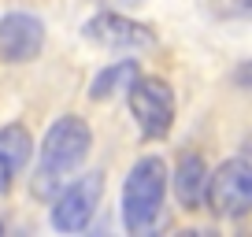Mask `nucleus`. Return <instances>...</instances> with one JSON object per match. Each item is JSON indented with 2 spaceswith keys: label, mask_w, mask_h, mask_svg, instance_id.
Wrapping results in <instances>:
<instances>
[{
  "label": "nucleus",
  "mask_w": 252,
  "mask_h": 237,
  "mask_svg": "<svg viewBox=\"0 0 252 237\" xmlns=\"http://www.w3.org/2000/svg\"><path fill=\"white\" fill-rule=\"evenodd\" d=\"M86 37L96 41L104 48H119V52H137V48H152L156 45V33L145 23H134V19L123 15H93L86 23Z\"/></svg>",
  "instance_id": "nucleus-6"
},
{
  "label": "nucleus",
  "mask_w": 252,
  "mask_h": 237,
  "mask_svg": "<svg viewBox=\"0 0 252 237\" xmlns=\"http://www.w3.org/2000/svg\"><path fill=\"white\" fill-rule=\"evenodd\" d=\"M234 82H237V89L252 93V59H249V63H241V67L234 71Z\"/></svg>",
  "instance_id": "nucleus-11"
},
{
  "label": "nucleus",
  "mask_w": 252,
  "mask_h": 237,
  "mask_svg": "<svg viewBox=\"0 0 252 237\" xmlns=\"http://www.w3.org/2000/svg\"><path fill=\"white\" fill-rule=\"evenodd\" d=\"M0 234H4V226H0Z\"/></svg>",
  "instance_id": "nucleus-12"
},
{
  "label": "nucleus",
  "mask_w": 252,
  "mask_h": 237,
  "mask_svg": "<svg viewBox=\"0 0 252 237\" xmlns=\"http://www.w3.org/2000/svg\"><path fill=\"white\" fill-rule=\"evenodd\" d=\"M100 193H104V178L100 174H82L78 182H71L67 189L56 197L52 207V222L63 234H78L93 222L96 207H100Z\"/></svg>",
  "instance_id": "nucleus-5"
},
{
  "label": "nucleus",
  "mask_w": 252,
  "mask_h": 237,
  "mask_svg": "<svg viewBox=\"0 0 252 237\" xmlns=\"http://www.w3.org/2000/svg\"><path fill=\"white\" fill-rule=\"evenodd\" d=\"M89 148H93V134H89L82 115H63L52 122V130L41 141V163H37V182L33 193L37 197H56L67 189V178L86 163Z\"/></svg>",
  "instance_id": "nucleus-1"
},
{
  "label": "nucleus",
  "mask_w": 252,
  "mask_h": 237,
  "mask_svg": "<svg viewBox=\"0 0 252 237\" xmlns=\"http://www.w3.org/2000/svg\"><path fill=\"white\" fill-rule=\"evenodd\" d=\"M208 204L215 215H237L252 211V163L249 159H226L208 182Z\"/></svg>",
  "instance_id": "nucleus-4"
},
{
  "label": "nucleus",
  "mask_w": 252,
  "mask_h": 237,
  "mask_svg": "<svg viewBox=\"0 0 252 237\" xmlns=\"http://www.w3.org/2000/svg\"><path fill=\"white\" fill-rule=\"evenodd\" d=\"M208 182H212V174H208L204 159L200 156H182L178 159V171H174V193L186 207H197L200 200H208Z\"/></svg>",
  "instance_id": "nucleus-9"
},
{
  "label": "nucleus",
  "mask_w": 252,
  "mask_h": 237,
  "mask_svg": "<svg viewBox=\"0 0 252 237\" xmlns=\"http://www.w3.org/2000/svg\"><path fill=\"white\" fill-rule=\"evenodd\" d=\"M134 82H137V63L134 59H123V63H115V67H108V71L96 74L89 96H93V100H108V96H115L119 89H130Z\"/></svg>",
  "instance_id": "nucleus-10"
},
{
  "label": "nucleus",
  "mask_w": 252,
  "mask_h": 237,
  "mask_svg": "<svg viewBox=\"0 0 252 237\" xmlns=\"http://www.w3.org/2000/svg\"><path fill=\"white\" fill-rule=\"evenodd\" d=\"M130 115L145 137H163L174 122V93L163 78H137L130 86Z\"/></svg>",
  "instance_id": "nucleus-3"
},
{
  "label": "nucleus",
  "mask_w": 252,
  "mask_h": 237,
  "mask_svg": "<svg viewBox=\"0 0 252 237\" xmlns=\"http://www.w3.org/2000/svg\"><path fill=\"white\" fill-rule=\"evenodd\" d=\"M30 130L26 126H4L0 130V193L11 185V178H15V171L30 159Z\"/></svg>",
  "instance_id": "nucleus-8"
},
{
  "label": "nucleus",
  "mask_w": 252,
  "mask_h": 237,
  "mask_svg": "<svg viewBox=\"0 0 252 237\" xmlns=\"http://www.w3.org/2000/svg\"><path fill=\"white\" fill-rule=\"evenodd\" d=\"M167 193V167L159 156H145L134 163L130 178L123 185V222L130 230H145L163 207Z\"/></svg>",
  "instance_id": "nucleus-2"
},
{
  "label": "nucleus",
  "mask_w": 252,
  "mask_h": 237,
  "mask_svg": "<svg viewBox=\"0 0 252 237\" xmlns=\"http://www.w3.org/2000/svg\"><path fill=\"white\" fill-rule=\"evenodd\" d=\"M45 45V26L41 19L26 15V11H15L0 23V56L8 63H30L33 56Z\"/></svg>",
  "instance_id": "nucleus-7"
}]
</instances>
